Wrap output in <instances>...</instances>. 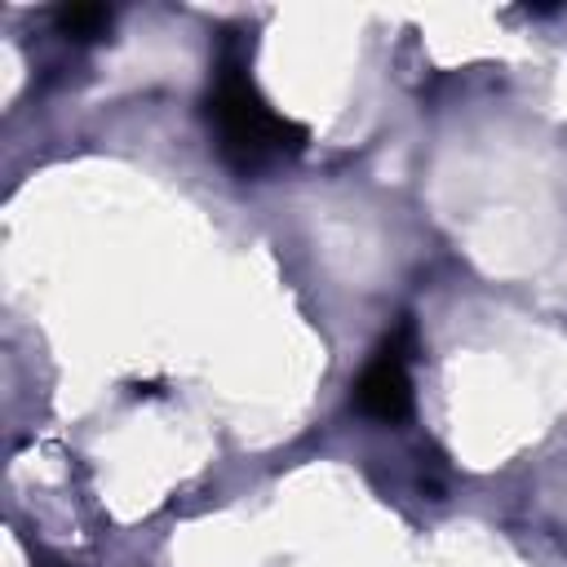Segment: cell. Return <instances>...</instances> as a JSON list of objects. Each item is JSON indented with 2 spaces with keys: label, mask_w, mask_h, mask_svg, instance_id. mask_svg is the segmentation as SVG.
Segmentation results:
<instances>
[{
  "label": "cell",
  "mask_w": 567,
  "mask_h": 567,
  "mask_svg": "<svg viewBox=\"0 0 567 567\" xmlns=\"http://www.w3.org/2000/svg\"><path fill=\"white\" fill-rule=\"evenodd\" d=\"M208 124L217 133V151L235 173L275 168L306 146V128L279 115L252 84L239 49H226L213 66L208 84Z\"/></svg>",
  "instance_id": "cell-1"
},
{
  "label": "cell",
  "mask_w": 567,
  "mask_h": 567,
  "mask_svg": "<svg viewBox=\"0 0 567 567\" xmlns=\"http://www.w3.org/2000/svg\"><path fill=\"white\" fill-rule=\"evenodd\" d=\"M412 323H399L368 359V368L354 381V408L381 425H399L412 416Z\"/></svg>",
  "instance_id": "cell-2"
},
{
  "label": "cell",
  "mask_w": 567,
  "mask_h": 567,
  "mask_svg": "<svg viewBox=\"0 0 567 567\" xmlns=\"http://www.w3.org/2000/svg\"><path fill=\"white\" fill-rule=\"evenodd\" d=\"M106 27H111V9H102V4H66V9H58V31L71 35V40H93Z\"/></svg>",
  "instance_id": "cell-3"
},
{
  "label": "cell",
  "mask_w": 567,
  "mask_h": 567,
  "mask_svg": "<svg viewBox=\"0 0 567 567\" xmlns=\"http://www.w3.org/2000/svg\"><path fill=\"white\" fill-rule=\"evenodd\" d=\"M49 567H58V563H49Z\"/></svg>",
  "instance_id": "cell-4"
}]
</instances>
